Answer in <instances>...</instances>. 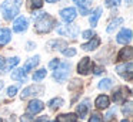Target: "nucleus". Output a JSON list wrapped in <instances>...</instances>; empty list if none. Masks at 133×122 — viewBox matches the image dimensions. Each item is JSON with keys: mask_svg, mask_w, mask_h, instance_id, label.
Wrapping results in <instances>:
<instances>
[{"mask_svg": "<svg viewBox=\"0 0 133 122\" xmlns=\"http://www.w3.org/2000/svg\"><path fill=\"white\" fill-rule=\"evenodd\" d=\"M73 2H75V3H76V4H77V3H79V2H80V0H73Z\"/></svg>", "mask_w": 133, "mask_h": 122, "instance_id": "nucleus-43", "label": "nucleus"}, {"mask_svg": "<svg viewBox=\"0 0 133 122\" xmlns=\"http://www.w3.org/2000/svg\"><path fill=\"white\" fill-rule=\"evenodd\" d=\"M39 60H40V57H39V55H35V57H32V58H29L26 61V64L23 65V71H24V72H27V71L33 70V68L39 64Z\"/></svg>", "mask_w": 133, "mask_h": 122, "instance_id": "nucleus-19", "label": "nucleus"}, {"mask_svg": "<svg viewBox=\"0 0 133 122\" xmlns=\"http://www.w3.org/2000/svg\"><path fill=\"white\" fill-rule=\"evenodd\" d=\"M102 71H103V68L97 67V68H96V71H95V74H96V75H97V74H102Z\"/></svg>", "mask_w": 133, "mask_h": 122, "instance_id": "nucleus-38", "label": "nucleus"}, {"mask_svg": "<svg viewBox=\"0 0 133 122\" xmlns=\"http://www.w3.org/2000/svg\"><path fill=\"white\" fill-rule=\"evenodd\" d=\"M77 17V10L75 7H66L63 10H60V19L63 20L64 23H72L73 20Z\"/></svg>", "mask_w": 133, "mask_h": 122, "instance_id": "nucleus-5", "label": "nucleus"}, {"mask_svg": "<svg viewBox=\"0 0 133 122\" xmlns=\"http://www.w3.org/2000/svg\"><path fill=\"white\" fill-rule=\"evenodd\" d=\"M122 24H123V19H122V17H117V19H115L109 26H107L106 31H107V33H113V31H115L119 26H122Z\"/></svg>", "mask_w": 133, "mask_h": 122, "instance_id": "nucleus-22", "label": "nucleus"}, {"mask_svg": "<svg viewBox=\"0 0 133 122\" xmlns=\"http://www.w3.org/2000/svg\"><path fill=\"white\" fill-rule=\"evenodd\" d=\"M77 116L75 113H62V115L57 116L56 122H75Z\"/></svg>", "mask_w": 133, "mask_h": 122, "instance_id": "nucleus-21", "label": "nucleus"}, {"mask_svg": "<svg viewBox=\"0 0 133 122\" xmlns=\"http://www.w3.org/2000/svg\"><path fill=\"white\" fill-rule=\"evenodd\" d=\"M27 26H29L27 19L23 16H20L15 20V23H13V31H16V33H23V31L27 30Z\"/></svg>", "mask_w": 133, "mask_h": 122, "instance_id": "nucleus-12", "label": "nucleus"}, {"mask_svg": "<svg viewBox=\"0 0 133 122\" xmlns=\"http://www.w3.org/2000/svg\"><path fill=\"white\" fill-rule=\"evenodd\" d=\"M116 41L119 43V44H129L130 41H132V30L130 28H122L120 33L117 34V38H116Z\"/></svg>", "mask_w": 133, "mask_h": 122, "instance_id": "nucleus-10", "label": "nucleus"}, {"mask_svg": "<svg viewBox=\"0 0 133 122\" xmlns=\"http://www.w3.org/2000/svg\"><path fill=\"white\" fill-rule=\"evenodd\" d=\"M116 71H117V74L120 77H123V78H126V79H132V77H133V64H132V61H129L126 64H119L117 67H116Z\"/></svg>", "mask_w": 133, "mask_h": 122, "instance_id": "nucleus-4", "label": "nucleus"}, {"mask_svg": "<svg viewBox=\"0 0 133 122\" xmlns=\"http://www.w3.org/2000/svg\"><path fill=\"white\" fill-rule=\"evenodd\" d=\"M63 54L66 57H73V55H76V50L75 48H67V50H63Z\"/></svg>", "mask_w": 133, "mask_h": 122, "instance_id": "nucleus-35", "label": "nucleus"}, {"mask_svg": "<svg viewBox=\"0 0 133 122\" xmlns=\"http://www.w3.org/2000/svg\"><path fill=\"white\" fill-rule=\"evenodd\" d=\"M43 109H44V104L42 101H39V99H33V101H30L29 105H27V113H30V115L39 113Z\"/></svg>", "mask_w": 133, "mask_h": 122, "instance_id": "nucleus-9", "label": "nucleus"}, {"mask_svg": "<svg viewBox=\"0 0 133 122\" xmlns=\"http://www.w3.org/2000/svg\"><path fill=\"white\" fill-rule=\"evenodd\" d=\"M19 62H20V58H19V57H13V58H10L9 61H7V64H6V70L16 67V65H17Z\"/></svg>", "mask_w": 133, "mask_h": 122, "instance_id": "nucleus-28", "label": "nucleus"}, {"mask_svg": "<svg viewBox=\"0 0 133 122\" xmlns=\"http://www.w3.org/2000/svg\"><path fill=\"white\" fill-rule=\"evenodd\" d=\"M22 122H33V116H30V113L22 116Z\"/></svg>", "mask_w": 133, "mask_h": 122, "instance_id": "nucleus-36", "label": "nucleus"}, {"mask_svg": "<svg viewBox=\"0 0 133 122\" xmlns=\"http://www.w3.org/2000/svg\"><path fill=\"white\" fill-rule=\"evenodd\" d=\"M127 6H132V0H127V3H126Z\"/></svg>", "mask_w": 133, "mask_h": 122, "instance_id": "nucleus-42", "label": "nucleus"}, {"mask_svg": "<svg viewBox=\"0 0 133 122\" xmlns=\"http://www.w3.org/2000/svg\"><path fill=\"white\" fill-rule=\"evenodd\" d=\"M132 55H133V50L132 47H124L120 50V53L117 54V61H126V60H132Z\"/></svg>", "mask_w": 133, "mask_h": 122, "instance_id": "nucleus-13", "label": "nucleus"}, {"mask_svg": "<svg viewBox=\"0 0 133 122\" xmlns=\"http://www.w3.org/2000/svg\"><path fill=\"white\" fill-rule=\"evenodd\" d=\"M122 111H123L124 115H132V102H127V104L123 105V108H122Z\"/></svg>", "mask_w": 133, "mask_h": 122, "instance_id": "nucleus-29", "label": "nucleus"}, {"mask_svg": "<svg viewBox=\"0 0 133 122\" xmlns=\"http://www.w3.org/2000/svg\"><path fill=\"white\" fill-rule=\"evenodd\" d=\"M122 0H104V4L107 6V7H116V6L120 4Z\"/></svg>", "mask_w": 133, "mask_h": 122, "instance_id": "nucleus-30", "label": "nucleus"}, {"mask_svg": "<svg viewBox=\"0 0 133 122\" xmlns=\"http://www.w3.org/2000/svg\"><path fill=\"white\" fill-rule=\"evenodd\" d=\"M122 122H129V121H126V119H123V121H122Z\"/></svg>", "mask_w": 133, "mask_h": 122, "instance_id": "nucleus-44", "label": "nucleus"}, {"mask_svg": "<svg viewBox=\"0 0 133 122\" xmlns=\"http://www.w3.org/2000/svg\"><path fill=\"white\" fill-rule=\"evenodd\" d=\"M46 2H47V3H56L57 0H46Z\"/></svg>", "mask_w": 133, "mask_h": 122, "instance_id": "nucleus-41", "label": "nucleus"}, {"mask_svg": "<svg viewBox=\"0 0 133 122\" xmlns=\"http://www.w3.org/2000/svg\"><path fill=\"white\" fill-rule=\"evenodd\" d=\"M130 95V90H127L126 87H119L113 92V101L115 102H123L126 99V96Z\"/></svg>", "mask_w": 133, "mask_h": 122, "instance_id": "nucleus-11", "label": "nucleus"}, {"mask_svg": "<svg viewBox=\"0 0 133 122\" xmlns=\"http://www.w3.org/2000/svg\"><path fill=\"white\" fill-rule=\"evenodd\" d=\"M92 2L93 0H80V2L77 3V6H79V9H80V13L83 14H89V6L92 4Z\"/></svg>", "mask_w": 133, "mask_h": 122, "instance_id": "nucleus-20", "label": "nucleus"}, {"mask_svg": "<svg viewBox=\"0 0 133 122\" xmlns=\"http://www.w3.org/2000/svg\"><path fill=\"white\" fill-rule=\"evenodd\" d=\"M20 6H22V0H4L0 6L3 17L6 20H13L20 11Z\"/></svg>", "mask_w": 133, "mask_h": 122, "instance_id": "nucleus-2", "label": "nucleus"}, {"mask_svg": "<svg viewBox=\"0 0 133 122\" xmlns=\"http://www.w3.org/2000/svg\"><path fill=\"white\" fill-rule=\"evenodd\" d=\"M92 68H93L92 60H90L89 57H84V58L80 60V62H79V65H77V72L82 74V75H86V74H89L90 71H92Z\"/></svg>", "mask_w": 133, "mask_h": 122, "instance_id": "nucleus-7", "label": "nucleus"}, {"mask_svg": "<svg viewBox=\"0 0 133 122\" xmlns=\"http://www.w3.org/2000/svg\"><path fill=\"white\" fill-rule=\"evenodd\" d=\"M109 104H110V99L107 95H99L95 101V105L99 109H106V108L109 107Z\"/></svg>", "mask_w": 133, "mask_h": 122, "instance_id": "nucleus-16", "label": "nucleus"}, {"mask_svg": "<svg viewBox=\"0 0 133 122\" xmlns=\"http://www.w3.org/2000/svg\"><path fill=\"white\" fill-rule=\"evenodd\" d=\"M57 33L60 34V36H70V37H77L79 34V27L76 24L73 26H64V27H62V26L57 24Z\"/></svg>", "mask_w": 133, "mask_h": 122, "instance_id": "nucleus-6", "label": "nucleus"}, {"mask_svg": "<svg viewBox=\"0 0 133 122\" xmlns=\"http://www.w3.org/2000/svg\"><path fill=\"white\" fill-rule=\"evenodd\" d=\"M40 94H43V87H40V85H30V87L23 90L22 99L29 98V96H33V95H40Z\"/></svg>", "mask_w": 133, "mask_h": 122, "instance_id": "nucleus-8", "label": "nucleus"}, {"mask_svg": "<svg viewBox=\"0 0 133 122\" xmlns=\"http://www.w3.org/2000/svg\"><path fill=\"white\" fill-rule=\"evenodd\" d=\"M33 20H36L35 26L37 33H49L50 30L55 28V26H57L56 19L47 13H40V14L33 13Z\"/></svg>", "mask_w": 133, "mask_h": 122, "instance_id": "nucleus-1", "label": "nucleus"}, {"mask_svg": "<svg viewBox=\"0 0 133 122\" xmlns=\"http://www.w3.org/2000/svg\"><path fill=\"white\" fill-rule=\"evenodd\" d=\"M59 64H60V61H59L57 58H55V60H52V61L49 62V68H52V70H56V68L59 67Z\"/></svg>", "mask_w": 133, "mask_h": 122, "instance_id": "nucleus-34", "label": "nucleus"}, {"mask_svg": "<svg viewBox=\"0 0 133 122\" xmlns=\"http://www.w3.org/2000/svg\"><path fill=\"white\" fill-rule=\"evenodd\" d=\"M0 122H2V119H0Z\"/></svg>", "mask_w": 133, "mask_h": 122, "instance_id": "nucleus-45", "label": "nucleus"}, {"mask_svg": "<svg viewBox=\"0 0 133 122\" xmlns=\"http://www.w3.org/2000/svg\"><path fill=\"white\" fill-rule=\"evenodd\" d=\"M69 72H70V64L69 62H60L59 67L55 70L53 72V78L56 79L57 82H64L69 77Z\"/></svg>", "mask_w": 133, "mask_h": 122, "instance_id": "nucleus-3", "label": "nucleus"}, {"mask_svg": "<svg viewBox=\"0 0 133 122\" xmlns=\"http://www.w3.org/2000/svg\"><path fill=\"white\" fill-rule=\"evenodd\" d=\"M82 37H83V38L90 40V38H93V37H95V33H93V30H84L83 33H82Z\"/></svg>", "mask_w": 133, "mask_h": 122, "instance_id": "nucleus-31", "label": "nucleus"}, {"mask_svg": "<svg viewBox=\"0 0 133 122\" xmlns=\"http://www.w3.org/2000/svg\"><path fill=\"white\" fill-rule=\"evenodd\" d=\"M16 92H17V85H13V87L7 88V95L9 96H15Z\"/></svg>", "mask_w": 133, "mask_h": 122, "instance_id": "nucleus-33", "label": "nucleus"}, {"mask_svg": "<svg viewBox=\"0 0 133 122\" xmlns=\"http://www.w3.org/2000/svg\"><path fill=\"white\" fill-rule=\"evenodd\" d=\"M102 13H103V9H102V7H97V9H95V10H93L92 13H90L89 23H90V26H92V27H95V26H97V21H99V19H100Z\"/></svg>", "mask_w": 133, "mask_h": 122, "instance_id": "nucleus-14", "label": "nucleus"}, {"mask_svg": "<svg viewBox=\"0 0 133 122\" xmlns=\"http://www.w3.org/2000/svg\"><path fill=\"white\" fill-rule=\"evenodd\" d=\"M46 72H47V71L44 70V68H42V70L36 71V72L33 74V81H42V79L46 77Z\"/></svg>", "mask_w": 133, "mask_h": 122, "instance_id": "nucleus-26", "label": "nucleus"}, {"mask_svg": "<svg viewBox=\"0 0 133 122\" xmlns=\"http://www.w3.org/2000/svg\"><path fill=\"white\" fill-rule=\"evenodd\" d=\"M3 85H4V84H3V81L0 79V91H2V88H3Z\"/></svg>", "mask_w": 133, "mask_h": 122, "instance_id": "nucleus-40", "label": "nucleus"}, {"mask_svg": "<svg viewBox=\"0 0 133 122\" xmlns=\"http://www.w3.org/2000/svg\"><path fill=\"white\" fill-rule=\"evenodd\" d=\"M6 71V60L0 58V72H4Z\"/></svg>", "mask_w": 133, "mask_h": 122, "instance_id": "nucleus-37", "label": "nucleus"}, {"mask_svg": "<svg viewBox=\"0 0 133 122\" xmlns=\"http://www.w3.org/2000/svg\"><path fill=\"white\" fill-rule=\"evenodd\" d=\"M112 87H113V81L110 78H104V79H102V81L99 82V88H100V90H103V91L110 90Z\"/></svg>", "mask_w": 133, "mask_h": 122, "instance_id": "nucleus-24", "label": "nucleus"}, {"mask_svg": "<svg viewBox=\"0 0 133 122\" xmlns=\"http://www.w3.org/2000/svg\"><path fill=\"white\" fill-rule=\"evenodd\" d=\"M89 122H102V116L99 115L97 112H95V113H92V116H90Z\"/></svg>", "mask_w": 133, "mask_h": 122, "instance_id": "nucleus-32", "label": "nucleus"}, {"mask_svg": "<svg viewBox=\"0 0 133 122\" xmlns=\"http://www.w3.org/2000/svg\"><path fill=\"white\" fill-rule=\"evenodd\" d=\"M33 122H46V118H39V119H36V121H33Z\"/></svg>", "mask_w": 133, "mask_h": 122, "instance_id": "nucleus-39", "label": "nucleus"}, {"mask_svg": "<svg viewBox=\"0 0 133 122\" xmlns=\"http://www.w3.org/2000/svg\"><path fill=\"white\" fill-rule=\"evenodd\" d=\"M12 38V31L9 28H0V47L6 45Z\"/></svg>", "mask_w": 133, "mask_h": 122, "instance_id": "nucleus-15", "label": "nucleus"}, {"mask_svg": "<svg viewBox=\"0 0 133 122\" xmlns=\"http://www.w3.org/2000/svg\"><path fill=\"white\" fill-rule=\"evenodd\" d=\"M43 2H44V0H27V3H29V7H30V9H35V10L40 9L42 6H43Z\"/></svg>", "mask_w": 133, "mask_h": 122, "instance_id": "nucleus-27", "label": "nucleus"}, {"mask_svg": "<svg viewBox=\"0 0 133 122\" xmlns=\"http://www.w3.org/2000/svg\"><path fill=\"white\" fill-rule=\"evenodd\" d=\"M99 45H100V40H99L97 37H93V38H90L89 43L83 44L80 48H82V50H84V51H92V50H96Z\"/></svg>", "mask_w": 133, "mask_h": 122, "instance_id": "nucleus-17", "label": "nucleus"}, {"mask_svg": "<svg viewBox=\"0 0 133 122\" xmlns=\"http://www.w3.org/2000/svg\"><path fill=\"white\" fill-rule=\"evenodd\" d=\"M63 104H64V101L62 98H53V99H50V101H49V107L52 108V109H56V108L62 107Z\"/></svg>", "mask_w": 133, "mask_h": 122, "instance_id": "nucleus-25", "label": "nucleus"}, {"mask_svg": "<svg viewBox=\"0 0 133 122\" xmlns=\"http://www.w3.org/2000/svg\"><path fill=\"white\" fill-rule=\"evenodd\" d=\"M12 78L13 79H19V81H24V79H26V72L23 71V68L15 70L12 72Z\"/></svg>", "mask_w": 133, "mask_h": 122, "instance_id": "nucleus-23", "label": "nucleus"}, {"mask_svg": "<svg viewBox=\"0 0 133 122\" xmlns=\"http://www.w3.org/2000/svg\"><path fill=\"white\" fill-rule=\"evenodd\" d=\"M87 111H89V99H84L83 102H80V104L77 105V108H76V112L80 115V118H86Z\"/></svg>", "mask_w": 133, "mask_h": 122, "instance_id": "nucleus-18", "label": "nucleus"}]
</instances>
